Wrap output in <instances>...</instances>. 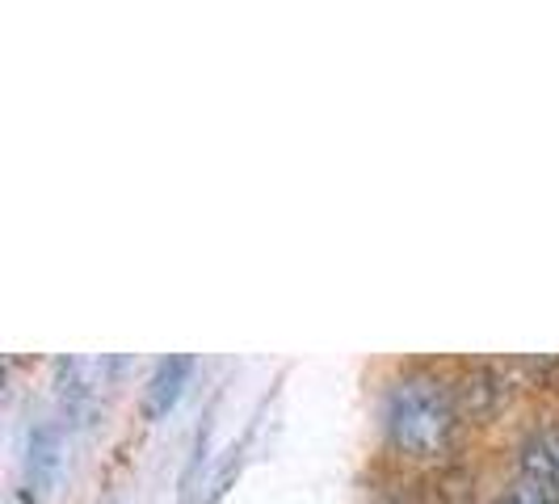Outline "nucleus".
<instances>
[{"instance_id":"7ed1b4c3","label":"nucleus","mask_w":559,"mask_h":504,"mask_svg":"<svg viewBox=\"0 0 559 504\" xmlns=\"http://www.w3.org/2000/svg\"><path fill=\"white\" fill-rule=\"evenodd\" d=\"M513 471L538 479L559 496V417L531 420L513 442Z\"/></svg>"},{"instance_id":"39448f33","label":"nucleus","mask_w":559,"mask_h":504,"mask_svg":"<svg viewBox=\"0 0 559 504\" xmlns=\"http://www.w3.org/2000/svg\"><path fill=\"white\" fill-rule=\"evenodd\" d=\"M484 504H559V496L551 488H543L538 479L522 476V471H509V476L488 492Z\"/></svg>"},{"instance_id":"20e7f679","label":"nucleus","mask_w":559,"mask_h":504,"mask_svg":"<svg viewBox=\"0 0 559 504\" xmlns=\"http://www.w3.org/2000/svg\"><path fill=\"white\" fill-rule=\"evenodd\" d=\"M194 374H198V358H190V353L160 358V362L152 365L147 383H143V417L165 420L168 412L181 404V395H186V387H190Z\"/></svg>"},{"instance_id":"f257e3e1","label":"nucleus","mask_w":559,"mask_h":504,"mask_svg":"<svg viewBox=\"0 0 559 504\" xmlns=\"http://www.w3.org/2000/svg\"><path fill=\"white\" fill-rule=\"evenodd\" d=\"M374 429L379 449L395 467L442 471L472 429L459 370L433 362L395 365L374 395Z\"/></svg>"},{"instance_id":"f03ea898","label":"nucleus","mask_w":559,"mask_h":504,"mask_svg":"<svg viewBox=\"0 0 559 504\" xmlns=\"http://www.w3.org/2000/svg\"><path fill=\"white\" fill-rule=\"evenodd\" d=\"M63 476V429L59 420L38 417L26 429V454H22V483H26V501L43 504L56 492Z\"/></svg>"}]
</instances>
